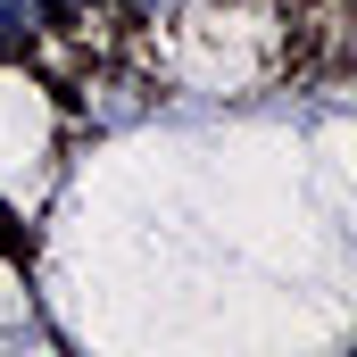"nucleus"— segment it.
<instances>
[{"label": "nucleus", "mask_w": 357, "mask_h": 357, "mask_svg": "<svg viewBox=\"0 0 357 357\" xmlns=\"http://www.w3.org/2000/svg\"><path fill=\"white\" fill-rule=\"evenodd\" d=\"M42 25V0H0V42H25Z\"/></svg>", "instance_id": "nucleus-1"}]
</instances>
